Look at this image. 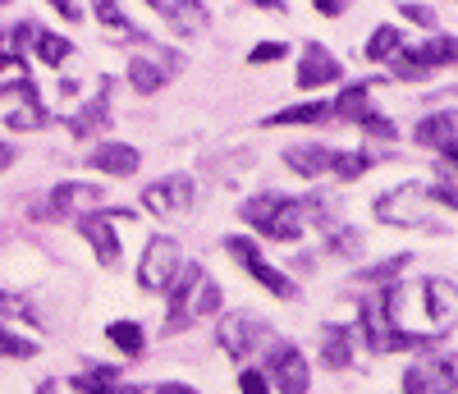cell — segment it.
<instances>
[{
  "mask_svg": "<svg viewBox=\"0 0 458 394\" xmlns=\"http://www.w3.org/2000/svg\"><path fill=\"white\" fill-rule=\"evenodd\" d=\"M261 10H276V14H284V0H257Z\"/></svg>",
  "mask_w": 458,
  "mask_h": 394,
  "instance_id": "cell-45",
  "label": "cell"
},
{
  "mask_svg": "<svg viewBox=\"0 0 458 394\" xmlns=\"http://www.w3.org/2000/svg\"><path fill=\"white\" fill-rule=\"evenodd\" d=\"M101 207V184H83V179H64L55 184L51 202L37 211L32 220H55V216H92Z\"/></svg>",
  "mask_w": 458,
  "mask_h": 394,
  "instance_id": "cell-6",
  "label": "cell"
},
{
  "mask_svg": "<svg viewBox=\"0 0 458 394\" xmlns=\"http://www.w3.org/2000/svg\"><path fill=\"white\" fill-rule=\"evenodd\" d=\"M32 47H37V60H42V64H60V60H69V51H73V47H69V37L47 32V28L32 37Z\"/></svg>",
  "mask_w": 458,
  "mask_h": 394,
  "instance_id": "cell-25",
  "label": "cell"
},
{
  "mask_svg": "<svg viewBox=\"0 0 458 394\" xmlns=\"http://www.w3.org/2000/svg\"><path fill=\"white\" fill-rule=\"evenodd\" d=\"M37 394H55V381H47V385H42V390H37Z\"/></svg>",
  "mask_w": 458,
  "mask_h": 394,
  "instance_id": "cell-50",
  "label": "cell"
},
{
  "mask_svg": "<svg viewBox=\"0 0 458 394\" xmlns=\"http://www.w3.org/2000/svg\"><path fill=\"white\" fill-rule=\"evenodd\" d=\"M403 390L408 394H454V381H449L445 363H422V367H408Z\"/></svg>",
  "mask_w": 458,
  "mask_h": 394,
  "instance_id": "cell-19",
  "label": "cell"
},
{
  "mask_svg": "<svg viewBox=\"0 0 458 394\" xmlns=\"http://www.w3.org/2000/svg\"><path fill=\"white\" fill-rule=\"evenodd\" d=\"M51 10H55V14H64L69 23H79V0H51Z\"/></svg>",
  "mask_w": 458,
  "mask_h": 394,
  "instance_id": "cell-39",
  "label": "cell"
},
{
  "mask_svg": "<svg viewBox=\"0 0 458 394\" xmlns=\"http://www.w3.org/2000/svg\"><path fill=\"white\" fill-rule=\"evenodd\" d=\"M330 147H321V142H298V147H289L284 151V166L293 170V175H302V179H321L326 170H330Z\"/></svg>",
  "mask_w": 458,
  "mask_h": 394,
  "instance_id": "cell-15",
  "label": "cell"
},
{
  "mask_svg": "<svg viewBox=\"0 0 458 394\" xmlns=\"http://www.w3.org/2000/svg\"><path fill=\"white\" fill-rule=\"evenodd\" d=\"M449 60H458V37H431L427 47H417V51L390 60V64H394L399 78H427L431 69H440V64H449Z\"/></svg>",
  "mask_w": 458,
  "mask_h": 394,
  "instance_id": "cell-9",
  "label": "cell"
},
{
  "mask_svg": "<svg viewBox=\"0 0 458 394\" xmlns=\"http://www.w3.org/2000/svg\"><path fill=\"white\" fill-rule=\"evenodd\" d=\"M198 285H202V266L193 261V266H183V275H179V285L170 289V312H165V335H174V330H183V326H188V303H193Z\"/></svg>",
  "mask_w": 458,
  "mask_h": 394,
  "instance_id": "cell-11",
  "label": "cell"
},
{
  "mask_svg": "<svg viewBox=\"0 0 458 394\" xmlns=\"http://www.w3.org/2000/svg\"><path fill=\"white\" fill-rule=\"evenodd\" d=\"M403 47V37H399V28L394 23H380L376 28V37L367 42V60H394V51Z\"/></svg>",
  "mask_w": 458,
  "mask_h": 394,
  "instance_id": "cell-26",
  "label": "cell"
},
{
  "mask_svg": "<svg viewBox=\"0 0 458 394\" xmlns=\"http://www.w3.org/2000/svg\"><path fill=\"white\" fill-rule=\"evenodd\" d=\"M339 60L330 56V51H321L317 42L308 47V51H302V64H298V88H326V83H339Z\"/></svg>",
  "mask_w": 458,
  "mask_h": 394,
  "instance_id": "cell-12",
  "label": "cell"
},
{
  "mask_svg": "<svg viewBox=\"0 0 458 394\" xmlns=\"http://www.w3.org/2000/svg\"><path fill=\"white\" fill-rule=\"evenodd\" d=\"M106 339L120 348L124 358H138V353L147 348V335H142L138 321H110V326H106Z\"/></svg>",
  "mask_w": 458,
  "mask_h": 394,
  "instance_id": "cell-22",
  "label": "cell"
},
{
  "mask_svg": "<svg viewBox=\"0 0 458 394\" xmlns=\"http://www.w3.org/2000/svg\"><path fill=\"white\" fill-rule=\"evenodd\" d=\"M0 69H23V60H14V56H0Z\"/></svg>",
  "mask_w": 458,
  "mask_h": 394,
  "instance_id": "cell-47",
  "label": "cell"
},
{
  "mask_svg": "<svg viewBox=\"0 0 458 394\" xmlns=\"http://www.w3.org/2000/svg\"><path fill=\"white\" fill-rule=\"evenodd\" d=\"M174 275H179V244L165 239V234H157V239L147 244L142 261H138V285L151 289V294H161L174 285Z\"/></svg>",
  "mask_w": 458,
  "mask_h": 394,
  "instance_id": "cell-5",
  "label": "cell"
},
{
  "mask_svg": "<svg viewBox=\"0 0 458 394\" xmlns=\"http://www.w3.org/2000/svg\"><path fill=\"white\" fill-rule=\"evenodd\" d=\"M142 207L151 216H183L188 207H193V179H183V175H165L157 184H147L142 188Z\"/></svg>",
  "mask_w": 458,
  "mask_h": 394,
  "instance_id": "cell-7",
  "label": "cell"
},
{
  "mask_svg": "<svg viewBox=\"0 0 458 394\" xmlns=\"http://www.w3.org/2000/svg\"><path fill=\"white\" fill-rule=\"evenodd\" d=\"M10 161H14V147L0 142V170H10Z\"/></svg>",
  "mask_w": 458,
  "mask_h": 394,
  "instance_id": "cell-43",
  "label": "cell"
},
{
  "mask_svg": "<svg viewBox=\"0 0 458 394\" xmlns=\"http://www.w3.org/2000/svg\"><path fill=\"white\" fill-rule=\"evenodd\" d=\"M445 372H449V381H454V390H458V353H454V358H445Z\"/></svg>",
  "mask_w": 458,
  "mask_h": 394,
  "instance_id": "cell-44",
  "label": "cell"
},
{
  "mask_svg": "<svg viewBox=\"0 0 458 394\" xmlns=\"http://www.w3.org/2000/svg\"><path fill=\"white\" fill-rule=\"evenodd\" d=\"M266 376H271V385H276L280 394H308V381H312L308 358H302V353H298L293 344H276V348H271Z\"/></svg>",
  "mask_w": 458,
  "mask_h": 394,
  "instance_id": "cell-8",
  "label": "cell"
},
{
  "mask_svg": "<svg viewBox=\"0 0 458 394\" xmlns=\"http://www.w3.org/2000/svg\"><path fill=\"white\" fill-rule=\"evenodd\" d=\"M321 120H330V101H302L266 115V124H321Z\"/></svg>",
  "mask_w": 458,
  "mask_h": 394,
  "instance_id": "cell-21",
  "label": "cell"
},
{
  "mask_svg": "<svg viewBox=\"0 0 458 394\" xmlns=\"http://www.w3.org/2000/svg\"><path fill=\"white\" fill-rule=\"evenodd\" d=\"M321 363L335 367V372L353 363V330L349 326H326L321 330Z\"/></svg>",
  "mask_w": 458,
  "mask_h": 394,
  "instance_id": "cell-20",
  "label": "cell"
},
{
  "mask_svg": "<svg viewBox=\"0 0 458 394\" xmlns=\"http://www.w3.org/2000/svg\"><path fill=\"white\" fill-rule=\"evenodd\" d=\"M408 266V257H394V261H380V266H371L367 275H362V280H390V275H399Z\"/></svg>",
  "mask_w": 458,
  "mask_h": 394,
  "instance_id": "cell-35",
  "label": "cell"
},
{
  "mask_svg": "<svg viewBox=\"0 0 458 394\" xmlns=\"http://www.w3.org/2000/svg\"><path fill=\"white\" fill-rule=\"evenodd\" d=\"M344 5H349V0H317L321 14H344Z\"/></svg>",
  "mask_w": 458,
  "mask_h": 394,
  "instance_id": "cell-42",
  "label": "cell"
},
{
  "mask_svg": "<svg viewBox=\"0 0 458 394\" xmlns=\"http://www.w3.org/2000/svg\"><path fill=\"white\" fill-rule=\"evenodd\" d=\"M239 390H243V394H271V385H266V376H261V372H248V367L239 372Z\"/></svg>",
  "mask_w": 458,
  "mask_h": 394,
  "instance_id": "cell-34",
  "label": "cell"
},
{
  "mask_svg": "<svg viewBox=\"0 0 458 394\" xmlns=\"http://www.w3.org/2000/svg\"><path fill=\"white\" fill-rule=\"evenodd\" d=\"M88 166L101 170V175H110V179H129V175H138L142 156H138V147H129V142H97V147L88 151Z\"/></svg>",
  "mask_w": 458,
  "mask_h": 394,
  "instance_id": "cell-10",
  "label": "cell"
},
{
  "mask_svg": "<svg viewBox=\"0 0 458 394\" xmlns=\"http://www.w3.org/2000/svg\"><path fill=\"white\" fill-rule=\"evenodd\" d=\"M0 353H5V358H32L37 344H32V339H14L5 326H0Z\"/></svg>",
  "mask_w": 458,
  "mask_h": 394,
  "instance_id": "cell-31",
  "label": "cell"
},
{
  "mask_svg": "<svg viewBox=\"0 0 458 394\" xmlns=\"http://www.w3.org/2000/svg\"><path fill=\"white\" fill-rule=\"evenodd\" d=\"M79 394H133L124 385H114V367H101V372H83V376H73L69 381Z\"/></svg>",
  "mask_w": 458,
  "mask_h": 394,
  "instance_id": "cell-23",
  "label": "cell"
},
{
  "mask_svg": "<svg viewBox=\"0 0 458 394\" xmlns=\"http://www.w3.org/2000/svg\"><path fill=\"white\" fill-rule=\"evenodd\" d=\"M271 60H284V42H261V47L248 56V64H271Z\"/></svg>",
  "mask_w": 458,
  "mask_h": 394,
  "instance_id": "cell-33",
  "label": "cell"
},
{
  "mask_svg": "<svg viewBox=\"0 0 458 394\" xmlns=\"http://www.w3.org/2000/svg\"><path fill=\"white\" fill-rule=\"evenodd\" d=\"M42 124H47V110H37V106L10 115V129H42Z\"/></svg>",
  "mask_w": 458,
  "mask_h": 394,
  "instance_id": "cell-32",
  "label": "cell"
},
{
  "mask_svg": "<svg viewBox=\"0 0 458 394\" xmlns=\"http://www.w3.org/2000/svg\"><path fill=\"white\" fill-rule=\"evenodd\" d=\"M179 69V60H129V83H133V92H142V97H151V92H161L165 83H170V73Z\"/></svg>",
  "mask_w": 458,
  "mask_h": 394,
  "instance_id": "cell-14",
  "label": "cell"
},
{
  "mask_svg": "<svg viewBox=\"0 0 458 394\" xmlns=\"http://www.w3.org/2000/svg\"><path fill=\"white\" fill-rule=\"evenodd\" d=\"M422 193H427V188L403 184V188H394V193L380 197V202H376V216L390 220V225H422V211H412V202H417Z\"/></svg>",
  "mask_w": 458,
  "mask_h": 394,
  "instance_id": "cell-13",
  "label": "cell"
},
{
  "mask_svg": "<svg viewBox=\"0 0 458 394\" xmlns=\"http://www.w3.org/2000/svg\"><path fill=\"white\" fill-rule=\"evenodd\" d=\"M165 19H170L174 32H183V37L211 32V10L202 5V0H174V5H165Z\"/></svg>",
  "mask_w": 458,
  "mask_h": 394,
  "instance_id": "cell-17",
  "label": "cell"
},
{
  "mask_svg": "<svg viewBox=\"0 0 458 394\" xmlns=\"http://www.w3.org/2000/svg\"><path fill=\"white\" fill-rule=\"evenodd\" d=\"M220 303H225V298H220V285H216V280H202V285H198V317H211V312H220Z\"/></svg>",
  "mask_w": 458,
  "mask_h": 394,
  "instance_id": "cell-30",
  "label": "cell"
},
{
  "mask_svg": "<svg viewBox=\"0 0 458 394\" xmlns=\"http://www.w3.org/2000/svg\"><path fill=\"white\" fill-rule=\"evenodd\" d=\"M225 253L234 257V261H239V266L252 275V280H257L261 289H271L276 298H298L293 280H289L284 270H276L271 261H261V248H257L252 239H243V234H229V239H225Z\"/></svg>",
  "mask_w": 458,
  "mask_h": 394,
  "instance_id": "cell-3",
  "label": "cell"
},
{
  "mask_svg": "<svg viewBox=\"0 0 458 394\" xmlns=\"http://www.w3.org/2000/svg\"><path fill=\"white\" fill-rule=\"evenodd\" d=\"M239 216H243L257 234H266V239H284V244H293L298 234L308 229V202H293V197H280V193L248 197Z\"/></svg>",
  "mask_w": 458,
  "mask_h": 394,
  "instance_id": "cell-2",
  "label": "cell"
},
{
  "mask_svg": "<svg viewBox=\"0 0 458 394\" xmlns=\"http://www.w3.org/2000/svg\"><path fill=\"white\" fill-rule=\"evenodd\" d=\"M92 14L110 28V37H114V42H124V37H133V23L124 19V10L120 5H114V0H92Z\"/></svg>",
  "mask_w": 458,
  "mask_h": 394,
  "instance_id": "cell-24",
  "label": "cell"
},
{
  "mask_svg": "<svg viewBox=\"0 0 458 394\" xmlns=\"http://www.w3.org/2000/svg\"><path fill=\"white\" fill-rule=\"evenodd\" d=\"M403 19H412V23H422V28H436V14H431L427 5H403Z\"/></svg>",
  "mask_w": 458,
  "mask_h": 394,
  "instance_id": "cell-38",
  "label": "cell"
},
{
  "mask_svg": "<svg viewBox=\"0 0 458 394\" xmlns=\"http://www.w3.org/2000/svg\"><path fill=\"white\" fill-rule=\"evenodd\" d=\"M79 229H83V239L97 248V261H101V266H120V239H114L110 220L83 216V220H79Z\"/></svg>",
  "mask_w": 458,
  "mask_h": 394,
  "instance_id": "cell-18",
  "label": "cell"
},
{
  "mask_svg": "<svg viewBox=\"0 0 458 394\" xmlns=\"http://www.w3.org/2000/svg\"><path fill=\"white\" fill-rule=\"evenodd\" d=\"M14 307H23L19 298H5V294H0V312H14Z\"/></svg>",
  "mask_w": 458,
  "mask_h": 394,
  "instance_id": "cell-46",
  "label": "cell"
},
{
  "mask_svg": "<svg viewBox=\"0 0 458 394\" xmlns=\"http://www.w3.org/2000/svg\"><path fill=\"white\" fill-rule=\"evenodd\" d=\"M367 166L371 161H367L362 151H335L330 156V175L335 179H358V175H367Z\"/></svg>",
  "mask_w": 458,
  "mask_h": 394,
  "instance_id": "cell-29",
  "label": "cell"
},
{
  "mask_svg": "<svg viewBox=\"0 0 458 394\" xmlns=\"http://www.w3.org/2000/svg\"><path fill=\"white\" fill-rule=\"evenodd\" d=\"M431 197H436V202H445V207H458V193H454V188H445V184H440V188H431Z\"/></svg>",
  "mask_w": 458,
  "mask_h": 394,
  "instance_id": "cell-41",
  "label": "cell"
},
{
  "mask_svg": "<svg viewBox=\"0 0 458 394\" xmlns=\"http://www.w3.org/2000/svg\"><path fill=\"white\" fill-rule=\"evenodd\" d=\"M358 124H362L367 133H376V138H394V124H390V120H380V115H371V110L362 115Z\"/></svg>",
  "mask_w": 458,
  "mask_h": 394,
  "instance_id": "cell-36",
  "label": "cell"
},
{
  "mask_svg": "<svg viewBox=\"0 0 458 394\" xmlns=\"http://www.w3.org/2000/svg\"><path fill=\"white\" fill-rule=\"evenodd\" d=\"M157 394H198V390L183 385V381H165V385H157Z\"/></svg>",
  "mask_w": 458,
  "mask_h": 394,
  "instance_id": "cell-40",
  "label": "cell"
},
{
  "mask_svg": "<svg viewBox=\"0 0 458 394\" xmlns=\"http://www.w3.org/2000/svg\"><path fill=\"white\" fill-rule=\"evenodd\" d=\"M386 321L422 344L427 335H445L458 321V289L449 280H422V285H390L380 294Z\"/></svg>",
  "mask_w": 458,
  "mask_h": 394,
  "instance_id": "cell-1",
  "label": "cell"
},
{
  "mask_svg": "<svg viewBox=\"0 0 458 394\" xmlns=\"http://www.w3.org/2000/svg\"><path fill=\"white\" fill-rule=\"evenodd\" d=\"M330 115H339V120H362V115H367V83L344 88V92H339V101L330 106Z\"/></svg>",
  "mask_w": 458,
  "mask_h": 394,
  "instance_id": "cell-27",
  "label": "cell"
},
{
  "mask_svg": "<svg viewBox=\"0 0 458 394\" xmlns=\"http://www.w3.org/2000/svg\"><path fill=\"white\" fill-rule=\"evenodd\" d=\"M445 156H449V166H454V170H458V147H449V151H445Z\"/></svg>",
  "mask_w": 458,
  "mask_h": 394,
  "instance_id": "cell-49",
  "label": "cell"
},
{
  "mask_svg": "<svg viewBox=\"0 0 458 394\" xmlns=\"http://www.w3.org/2000/svg\"><path fill=\"white\" fill-rule=\"evenodd\" d=\"M142 5H151V10H161V14H165V0H142Z\"/></svg>",
  "mask_w": 458,
  "mask_h": 394,
  "instance_id": "cell-48",
  "label": "cell"
},
{
  "mask_svg": "<svg viewBox=\"0 0 458 394\" xmlns=\"http://www.w3.org/2000/svg\"><path fill=\"white\" fill-rule=\"evenodd\" d=\"M417 142L436 147V151L458 147V110H440V115H431V120H422L417 124Z\"/></svg>",
  "mask_w": 458,
  "mask_h": 394,
  "instance_id": "cell-16",
  "label": "cell"
},
{
  "mask_svg": "<svg viewBox=\"0 0 458 394\" xmlns=\"http://www.w3.org/2000/svg\"><path fill=\"white\" fill-rule=\"evenodd\" d=\"M101 124H106V97L88 101V106H83V115H73V120H69V129L79 133V138H92Z\"/></svg>",
  "mask_w": 458,
  "mask_h": 394,
  "instance_id": "cell-28",
  "label": "cell"
},
{
  "mask_svg": "<svg viewBox=\"0 0 458 394\" xmlns=\"http://www.w3.org/2000/svg\"><path fill=\"white\" fill-rule=\"evenodd\" d=\"M362 248V234L358 229H339L335 234V253H358Z\"/></svg>",
  "mask_w": 458,
  "mask_h": 394,
  "instance_id": "cell-37",
  "label": "cell"
},
{
  "mask_svg": "<svg viewBox=\"0 0 458 394\" xmlns=\"http://www.w3.org/2000/svg\"><path fill=\"white\" fill-rule=\"evenodd\" d=\"M261 339H266V321L257 317V312H229V317H220V326H216V344L234 363H248Z\"/></svg>",
  "mask_w": 458,
  "mask_h": 394,
  "instance_id": "cell-4",
  "label": "cell"
}]
</instances>
